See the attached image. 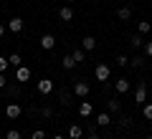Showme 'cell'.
I'll use <instances>...</instances> for the list:
<instances>
[{
  "mask_svg": "<svg viewBox=\"0 0 152 139\" xmlns=\"http://www.w3.org/2000/svg\"><path fill=\"white\" fill-rule=\"evenodd\" d=\"M71 91H74V96H79V99H86V96H89V91H91V86H89L86 81H74Z\"/></svg>",
  "mask_w": 152,
  "mask_h": 139,
  "instance_id": "1",
  "label": "cell"
},
{
  "mask_svg": "<svg viewBox=\"0 0 152 139\" xmlns=\"http://www.w3.org/2000/svg\"><path fill=\"white\" fill-rule=\"evenodd\" d=\"M94 76H96V81H109V76H112V68H109L107 63H99L96 68H94Z\"/></svg>",
  "mask_w": 152,
  "mask_h": 139,
  "instance_id": "2",
  "label": "cell"
},
{
  "mask_svg": "<svg viewBox=\"0 0 152 139\" xmlns=\"http://www.w3.org/2000/svg\"><path fill=\"white\" fill-rule=\"evenodd\" d=\"M20 114H23V106H20L18 101H10V104L5 106V116H8V119H18Z\"/></svg>",
  "mask_w": 152,
  "mask_h": 139,
  "instance_id": "3",
  "label": "cell"
},
{
  "mask_svg": "<svg viewBox=\"0 0 152 139\" xmlns=\"http://www.w3.org/2000/svg\"><path fill=\"white\" fill-rule=\"evenodd\" d=\"M36 89H38V94L48 96L51 91H53V81H51V79H41V81H36Z\"/></svg>",
  "mask_w": 152,
  "mask_h": 139,
  "instance_id": "4",
  "label": "cell"
},
{
  "mask_svg": "<svg viewBox=\"0 0 152 139\" xmlns=\"http://www.w3.org/2000/svg\"><path fill=\"white\" fill-rule=\"evenodd\" d=\"M15 81H18V84L31 81V68H28V66H18V68H15Z\"/></svg>",
  "mask_w": 152,
  "mask_h": 139,
  "instance_id": "5",
  "label": "cell"
},
{
  "mask_svg": "<svg viewBox=\"0 0 152 139\" xmlns=\"http://www.w3.org/2000/svg\"><path fill=\"white\" fill-rule=\"evenodd\" d=\"M41 48L53 51V48H56V36H51V33H43V36H41Z\"/></svg>",
  "mask_w": 152,
  "mask_h": 139,
  "instance_id": "6",
  "label": "cell"
},
{
  "mask_svg": "<svg viewBox=\"0 0 152 139\" xmlns=\"http://www.w3.org/2000/svg\"><path fill=\"white\" fill-rule=\"evenodd\" d=\"M134 101H137V104H145V101H147V86L142 84V81L137 84V91H134Z\"/></svg>",
  "mask_w": 152,
  "mask_h": 139,
  "instance_id": "7",
  "label": "cell"
},
{
  "mask_svg": "<svg viewBox=\"0 0 152 139\" xmlns=\"http://www.w3.org/2000/svg\"><path fill=\"white\" fill-rule=\"evenodd\" d=\"M8 31H10V33H20V31H23V18L13 15L10 20H8Z\"/></svg>",
  "mask_w": 152,
  "mask_h": 139,
  "instance_id": "8",
  "label": "cell"
},
{
  "mask_svg": "<svg viewBox=\"0 0 152 139\" xmlns=\"http://www.w3.org/2000/svg\"><path fill=\"white\" fill-rule=\"evenodd\" d=\"M81 137H84V129L79 124H71L69 132H66V139H81Z\"/></svg>",
  "mask_w": 152,
  "mask_h": 139,
  "instance_id": "9",
  "label": "cell"
},
{
  "mask_svg": "<svg viewBox=\"0 0 152 139\" xmlns=\"http://www.w3.org/2000/svg\"><path fill=\"white\" fill-rule=\"evenodd\" d=\"M81 48L84 51H94V48H96V38H94V36H84L81 38Z\"/></svg>",
  "mask_w": 152,
  "mask_h": 139,
  "instance_id": "10",
  "label": "cell"
},
{
  "mask_svg": "<svg viewBox=\"0 0 152 139\" xmlns=\"http://www.w3.org/2000/svg\"><path fill=\"white\" fill-rule=\"evenodd\" d=\"M58 18H61V20H74V8H71V5H64V8L58 10Z\"/></svg>",
  "mask_w": 152,
  "mask_h": 139,
  "instance_id": "11",
  "label": "cell"
},
{
  "mask_svg": "<svg viewBox=\"0 0 152 139\" xmlns=\"http://www.w3.org/2000/svg\"><path fill=\"white\" fill-rule=\"evenodd\" d=\"M96 124H99V127H109V124H112V114H109V111L96 114Z\"/></svg>",
  "mask_w": 152,
  "mask_h": 139,
  "instance_id": "12",
  "label": "cell"
},
{
  "mask_svg": "<svg viewBox=\"0 0 152 139\" xmlns=\"http://www.w3.org/2000/svg\"><path fill=\"white\" fill-rule=\"evenodd\" d=\"M61 66H64L66 71H71V68H76V61H74V56H71V53H66L64 58H61Z\"/></svg>",
  "mask_w": 152,
  "mask_h": 139,
  "instance_id": "13",
  "label": "cell"
},
{
  "mask_svg": "<svg viewBox=\"0 0 152 139\" xmlns=\"http://www.w3.org/2000/svg\"><path fill=\"white\" fill-rule=\"evenodd\" d=\"M3 91H5L8 96H18V94H20V86H18V81H15V84H10V81H8V86H5Z\"/></svg>",
  "mask_w": 152,
  "mask_h": 139,
  "instance_id": "14",
  "label": "cell"
},
{
  "mask_svg": "<svg viewBox=\"0 0 152 139\" xmlns=\"http://www.w3.org/2000/svg\"><path fill=\"white\" fill-rule=\"evenodd\" d=\"M129 46H132V48H134V51L145 46V41H142V33H134V36L129 38Z\"/></svg>",
  "mask_w": 152,
  "mask_h": 139,
  "instance_id": "15",
  "label": "cell"
},
{
  "mask_svg": "<svg viewBox=\"0 0 152 139\" xmlns=\"http://www.w3.org/2000/svg\"><path fill=\"white\" fill-rule=\"evenodd\" d=\"M129 91V79H117V94H127Z\"/></svg>",
  "mask_w": 152,
  "mask_h": 139,
  "instance_id": "16",
  "label": "cell"
},
{
  "mask_svg": "<svg viewBox=\"0 0 152 139\" xmlns=\"http://www.w3.org/2000/svg\"><path fill=\"white\" fill-rule=\"evenodd\" d=\"M117 18H119V20H129V18H132V8L122 5L119 10H117Z\"/></svg>",
  "mask_w": 152,
  "mask_h": 139,
  "instance_id": "17",
  "label": "cell"
},
{
  "mask_svg": "<svg viewBox=\"0 0 152 139\" xmlns=\"http://www.w3.org/2000/svg\"><path fill=\"white\" fill-rule=\"evenodd\" d=\"M150 31H152V23H150V20H140V23H137V33H142V36H147Z\"/></svg>",
  "mask_w": 152,
  "mask_h": 139,
  "instance_id": "18",
  "label": "cell"
},
{
  "mask_svg": "<svg viewBox=\"0 0 152 139\" xmlns=\"http://www.w3.org/2000/svg\"><path fill=\"white\" fill-rule=\"evenodd\" d=\"M119 109H122V104L117 101V99H112V101H107V111H109V114H119Z\"/></svg>",
  "mask_w": 152,
  "mask_h": 139,
  "instance_id": "19",
  "label": "cell"
},
{
  "mask_svg": "<svg viewBox=\"0 0 152 139\" xmlns=\"http://www.w3.org/2000/svg\"><path fill=\"white\" fill-rule=\"evenodd\" d=\"M91 111H94V106H91L89 101H81V104H79V114H81V116H89Z\"/></svg>",
  "mask_w": 152,
  "mask_h": 139,
  "instance_id": "20",
  "label": "cell"
},
{
  "mask_svg": "<svg viewBox=\"0 0 152 139\" xmlns=\"http://www.w3.org/2000/svg\"><path fill=\"white\" fill-rule=\"evenodd\" d=\"M8 63H10L13 68H18V66H23V58H20V53H10V56H8Z\"/></svg>",
  "mask_w": 152,
  "mask_h": 139,
  "instance_id": "21",
  "label": "cell"
},
{
  "mask_svg": "<svg viewBox=\"0 0 152 139\" xmlns=\"http://www.w3.org/2000/svg\"><path fill=\"white\" fill-rule=\"evenodd\" d=\"M142 116H145L147 122H152V101H145V104H142Z\"/></svg>",
  "mask_w": 152,
  "mask_h": 139,
  "instance_id": "22",
  "label": "cell"
},
{
  "mask_svg": "<svg viewBox=\"0 0 152 139\" xmlns=\"http://www.w3.org/2000/svg\"><path fill=\"white\" fill-rule=\"evenodd\" d=\"M129 66H132V68H142V66H145V58H142V56H134V58H129Z\"/></svg>",
  "mask_w": 152,
  "mask_h": 139,
  "instance_id": "23",
  "label": "cell"
},
{
  "mask_svg": "<svg viewBox=\"0 0 152 139\" xmlns=\"http://www.w3.org/2000/svg\"><path fill=\"white\" fill-rule=\"evenodd\" d=\"M8 68H10V63H8V56H0V74H5Z\"/></svg>",
  "mask_w": 152,
  "mask_h": 139,
  "instance_id": "24",
  "label": "cell"
},
{
  "mask_svg": "<svg viewBox=\"0 0 152 139\" xmlns=\"http://www.w3.org/2000/svg\"><path fill=\"white\" fill-rule=\"evenodd\" d=\"M5 139H20V132H18V129H8V132H5Z\"/></svg>",
  "mask_w": 152,
  "mask_h": 139,
  "instance_id": "25",
  "label": "cell"
},
{
  "mask_svg": "<svg viewBox=\"0 0 152 139\" xmlns=\"http://www.w3.org/2000/svg\"><path fill=\"white\" fill-rule=\"evenodd\" d=\"M71 56H74V61H76V63H81V61H84V56H86V53H84V48H81V51H74Z\"/></svg>",
  "mask_w": 152,
  "mask_h": 139,
  "instance_id": "26",
  "label": "cell"
},
{
  "mask_svg": "<svg viewBox=\"0 0 152 139\" xmlns=\"http://www.w3.org/2000/svg\"><path fill=\"white\" fill-rule=\"evenodd\" d=\"M31 139H46V132H43V129H33Z\"/></svg>",
  "mask_w": 152,
  "mask_h": 139,
  "instance_id": "27",
  "label": "cell"
},
{
  "mask_svg": "<svg viewBox=\"0 0 152 139\" xmlns=\"http://www.w3.org/2000/svg\"><path fill=\"white\" fill-rule=\"evenodd\" d=\"M142 48H145V56H150V58H152V41H145Z\"/></svg>",
  "mask_w": 152,
  "mask_h": 139,
  "instance_id": "28",
  "label": "cell"
},
{
  "mask_svg": "<svg viewBox=\"0 0 152 139\" xmlns=\"http://www.w3.org/2000/svg\"><path fill=\"white\" fill-rule=\"evenodd\" d=\"M117 66H129V58L127 56H117Z\"/></svg>",
  "mask_w": 152,
  "mask_h": 139,
  "instance_id": "29",
  "label": "cell"
},
{
  "mask_svg": "<svg viewBox=\"0 0 152 139\" xmlns=\"http://www.w3.org/2000/svg\"><path fill=\"white\" fill-rule=\"evenodd\" d=\"M41 114H43L46 119H51V116H53V109H51V106H43V109H41Z\"/></svg>",
  "mask_w": 152,
  "mask_h": 139,
  "instance_id": "30",
  "label": "cell"
},
{
  "mask_svg": "<svg viewBox=\"0 0 152 139\" xmlns=\"http://www.w3.org/2000/svg\"><path fill=\"white\" fill-rule=\"evenodd\" d=\"M5 86H8V79H5V76H3V74H0V91L5 89Z\"/></svg>",
  "mask_w": 152,
  "mask_h": 139,
  "instance_id": "31",
  "label": "cell"
},
{
  "mask_svg": "<svg viewBox=\"0 0 152 139\" xmlns=\"http://www.w3.org/2000/svg\"><path fill=\"white\" fill-rule=\"evenodd\" d=\"M8 31V25H3V23H0V38H3V33Z\"/></svg>",
  "mask_w": 152,
  "mask_h": 139,
  "instance_id": "32",
  "label": "cell"
},
{
  "mask_svg": "<svg viewBox=\"0 0 152 139\" xmlns=\"http://www.w3.org/2000/svg\"><path fill=\"white\" fill-rule=\"evenodd\" d=\"M86 139H99V137H96V134H89V137H86Z\"/></svg>",
  "mask_w": 152,
  "mask_h": 139,
  "instance_id": "33",
  "label": "cell"
},
{
  "mask_svg": "<svg viewBox=\"0 0 152 139\" xmlns=\"http://www.w3.org/2000/svg\"><path fill=\"white\" fill-rule=\"evenodd\" d=\"M53 139H66V137H61V134H56V137H53Z\"/></svg>",
  "mask_w": 152,
  "mask_h": 139,
  "instance_id": "34",
  "label": "cell"
},
{
  "mask_svg": "<svg viewBox=\"0 0 152 139\" xmlns=\"http://www.w3.org/2000/svg\"><path fill=\"white\" fill-rule=\"evenodd\" d=\"M66 3H69V5H71V3H76V0H66Z\"/></svg>",
  "mask_w": 152,
  "mask_h": 139,
  "instance_id": "35",
  "label": "cell"
},
{
  "mask_svg": "<svg viewBox=\"0 0 152 139\" xmlns=\"http://www.w3.org/2000/svg\"><path fill=\"white\" fill-rule=\"evenodd\" d=\"M145 139H152V137H145Z\"/></svg>",
  "mask_w": 152,
  "mask_h": 139,
  "instance_id": "36",
  "label": "cell"
}]
</instances>
